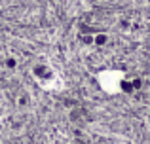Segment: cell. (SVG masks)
<instances>
[{"label": "cell", "instance_id": "7a4b0ae2", "mask_svg": "<svg viewBox=\"0 0 150 144\" xmlns=\"http://www.w3.org/2000/svg\"><path fill=\"white\" fill-rule=\"evenodd\" d=\"M4 116H6V103H4V99L0 97V122L4 119Z\"/></svg>", "mask_w": 150, "mask_h": 144}, {"label": "cell", "instance_id": "6da1fadb", "mask_svg": "<svg viewBox=\"0 0 150 144\" xmlns=\"http://www.w3.org/2000/svg\"><path fill=\"white\" fill-rule=\"evenodd\" d=\"M33 76L42 89H61L63 80L50 65H38L33 68Z\"/></svg>", "mask_w": 150, "mask_h": 144}]
</instances>
